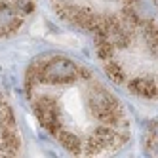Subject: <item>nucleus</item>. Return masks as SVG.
<instances>
[{
	"label": "nucleus",
	"instance_id": "obj_1",
	"mask_svg": "<svg viewBox=\"0 0 158 158\" xmlns=\"http://www.w3.org/2000/svg\"><path fill=\"white\" fill-rule=\"evenodd\" d=\"M25 89L40 124L74 156L114 152L130 139V118L120 101L65 55L36 59L27 71Z\"/></svg>",
	"mask_w": 158,
	"mask_h": 158
},
{
	"label": "nucleus",
	"instance_id": "obj_2",
	"mask_svg": "<svg viewBox=\"0 0 158 158\" xmlns=\"http://www.w3.org/2000/svg\"><path fill=\"white\" fill-rule=\"evenodd\" d=\"M55 14L88 32L116 84L158 97V21L141 0H50Z\"/></svg>",
	"mask_w": 158,
	"mask_h": 158
},
{
	"label": "nucleus",
	"instance_id": "obj_3",
	"mask_svg": "<svg viewBox=\"0 0 158 158\" xmlns=\"http://www.w3.org/2000/svg\"><path fill=\"white\" fill-rule=\"evenodd\" d=\"M36 0H0V36H10L25 25Z\"/></svg>",
	"mask_w": 158,
	"mask_h": 158
},
{
	"label": "nucleus",
	"instance_id": "obj_4",
	"mask_svg": "<svg viewBox=\"0 0 158 158\" xmlns=\"http://www.w3.org/2000/svg\"><path fill=\"white\" fill-rule=\"evenodd\" d=\"M21 151V133L8 99L0 92V156H17Z\"/></svg>",
	"mask_w": 158,
	"mask_h": 158
}]
</instances>
